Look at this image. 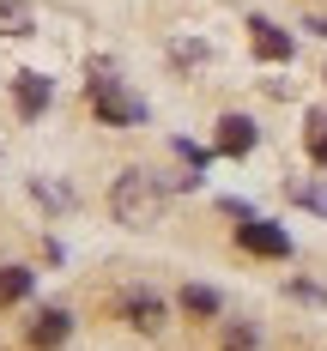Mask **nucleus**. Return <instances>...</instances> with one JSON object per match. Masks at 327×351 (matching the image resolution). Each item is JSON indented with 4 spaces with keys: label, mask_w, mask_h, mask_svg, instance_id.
<instances>
[{
    "label": "nucleus",
    "mask_w": 327,
    "mask_h": 351,
    "mask_svg": "<svg viewBox=\"0 0 327 351\" xmlns=\"http://www.w3.org/2000/svg\"><path fill=\"white\" fill-rule=\"evenodd\" d=\"M85 91H91L97 115H104V121H115V128H128V121H140V115H145V104H140V97H128V91L109 79V67L91 73V79H85Z\"/></svg>",
    "instance_id": "f257e3e1"
},
{
    "label": "nucleus",
    "mask_w": 327,
    "mask_h": 351,
    "mask_svg": "<svg viewBox=\"0 0 327 351\" xmlns=\"http://www.w3.org/2000/svg\"><path fill=\"white\" fill-rule=\"evenodd\" d=\"M115 218H121V224H152V218H158V188H152V176L128 170L115 182Z\"/></svg>",
    "instance_id": "f03ea898"
},
{
    "label": "nucleus",
    "mask_w": 327,
    "mask_h": 351,
    "mask_svg": "<svg viewBox=\"0 0 327 351\" xmlns=\"http://www.w3.org/2000/svg\"><path fill=\"white\" fill-rule=\"evenodd\" d=\"M237 237H243V248H249V254H267V261H285V254H291V237L279 230V224H261V218H249Z\"/></svg>",
    "instance_id": "7ed1b4c3"
},
{
    "label": "nucleus",
    "mask_w": 327,
    "mask_h": 351,
    "mask_svg": "<svg viewBox=\"0 0 327 351\" xmlns=\"http://www.w3.org/2000/svg\"><path fill=\"white\" fill-rule=\"evenodd\" d=\"M218 152H224V158L254 152V121L249 115H224V121H218Z\"/></svg>",
    "instance_id": "20e7f679"
},
{
    "label": "nucleus",
    "mask_w": 327,
    "mask_h": 351,
    "mask_svg": "<svg viewBox=\"0 0 327 351\" xmlns=\"http://www.w3.org/2000/svg\"><path fill=\"white\" fill-rule=\"evenodd\" d=\"M67 327H73L67 309H43V315L31 321V346H36V351H55L61 339H67Z\"/></svg>",
    "instance_id": "39448f33"
},
{
    "label": "nucleus",
    "mask_w": 327,
    "mask_h": 351,
    "mask_svg": "<svg viewBox=\"0 0 327 351\" xmlns=\"http://www.w3.org/2000/svg\"><path fill=\"white\" fill-rule=\"evenodd\" d=\"M249 31H254V55H261V61H291V36L279 31V25H267V19H254Z\"/></svg>",
    "instance_id": "423d86ee"
},
{
    "label": "nucleus",
    "mask_w": 327,
    "mask_h": 351,
    "mask_svg": "<svg viewBox=\"0 0 327 351\" xmlns=\"http://www.w3.org/2000/svg\"><path fill=\"white\" fill-rule=\"evenodd\" d=\"M12 97H19L25 115H43V104H49V79H43V73H19V79H12Z\"/></svg>",
    "instance_id": "0eeeda50"
},
{
    "label": "nucleus",
    "mask_w": 327,
    "mask_h": 351,
    "mask_svg": "<svg viewBox=\"0 0 327 351\" xmlns=\"http://www.w3.org/2000/svg\"><path fill=\"white\" fill-rule=\"evenodd\" d=\"M128 321H134L140 333H158V327H164V309H158V297H134V303H128Z\"/></svg>",
    "instance_id": "6e6552de"
},
{
    "label": "nucleus",
    "mask_w": 327,
    "mask_h": 351,
    "mask_svg": "<svg viewBox=\"0 0 327 351\" xmlns=\"http://www.w3.org/2000/svg\"><path fill=\"white\" fill-rule=\"evenodd\" d=\"M303 140H309V158L327 170V109H315V115L303 121Z\"/></svg>",
    "instance_id": "1a4fd4ad"
},
{
    "label": "nucleus",
    "mask_w": 327,
    "mask_h": 351,
    "mask_svg": "<svg viewBox=\"0 0 327 351\" xmlns=\"http://www.w3.org/2000/svg\"><path fill=\"white\" fill-rule=\"evenodd\" d=\"M31 31V6L25 0H0V36H25Z\"/></svg>",
    "instance_id": "9d476101"
},
{
    "label": "nucleus",
    "mask_w": 327,
    "mask_h": 351,
    "mask_svg": "<svg viewBox=\"0 0 327 351\" xmlns=\"http://www.w3.org/2000/svg\"><path fill=\"white\" fill-rule=\"evenodd\" d=\"M25 297H31V273L25 267H6L0 273V303H25Z\"/></svg>",
    "instance_id": "9b49d317"
},
{
    "label": "nucleus",
    "mask_w": 327,
    "mask_h": 351,
    "mask_svg": "<svg viewBox=\"0 0 327 351\" xmlns=\"http://www.w3.org/2000/svg\"><path fill=\"white\" fill-rule=\"evenodd\" d=\"M182 309H188V315H218V291L188 285V291H182Z\"/></svg>",
    "instance_id": "f8f14e48"
},
{
    "label": "nucleus",
    "mask_w": 327,
    "mask_h": 351,
    "mask_svg": "<svg viewBox=\"0 0 327 351\" xmlns=\"http://www.w3.org/2000/svg\"><path fill=\"white\" fill-rule=\"evenodd\" d=\"M224 351H254V333L249 327H230V333H224Z\"/></svg>",
    "instance_id": "ddd939ff"
}]
</instances>
